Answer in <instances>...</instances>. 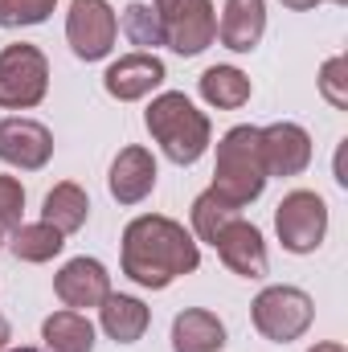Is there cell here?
I'll return each instance as SVG.
<instances>
[{
	"instance_id": "7402d4cb",
	"label": "cell",
	"mask_w": 348,
	"mask_h": 352,
	"mask_svg": "<svg viewBox=\"0 0 348 352\" xmlns=\"http://www.w3.org/2000/svg\"><path fill=\"white\" fill-rule=\"evenodd\" d=\"M230 217H238V209L226 205L213 188H205V192L193 201V234H197L201 242H213V234H217Z\"/></svg>"
},
{
	"instance_id": "9a60e30c",
	"label": "cell",
	"mask_w": 348,
	"mask_h": 352,
	"mask_svg": "<svg viewBox=\"0 0 348 352\" xmlns=\"http://www.w3.org/2000/svg\"><path fill=\"white\" fill-rule=\"evenodd\" d=\"M266 33V0H226L217 37L234 54H250Z\"/></svg>"
},
{
	"instance_id": "30bf717a",
	"label": "cell",
	"mask_w": 348,
	"mask_h": 352,
	"mask_svg": "<svg viewBox=\"0 0 348 352\" xmlns=\"http://www.w3.org/2000/svg\"><path fill=\"white\" fill-rule=\"evenodd\" d=\"M209 246L217 250L221 263L230 266L234 274H242V278H262V274H266V242H262L259 226H250V221H242V217H230V221L213 234Z\"/></svg>"
},
{
	"instance_id": "7c38bea8",
	"label": "cell",
	"mask_w": 348,
	"mask_h": 352,
	"mask_svg": "<svg viewBox=\"0 0 348 352\" xmlns=\"http://www.w3.org/2000/svg\"><path fill=\"white\" fill-rule=\"evenodd\" d=\"M164 78H168L164 62L156 54L140 50V54H123L119 62H111L107 74H102V87H107L111 98H119V102H135V98L152 94Z\"/></svg>"
},
{
	"instance_id": "2e32d148",
	"label": "cell",
	"mask_w": 348,
	"mask_h": 352,
	"mask_svg": "<svg viewBox=\"0 0 348 352\" xmlns=\"http://www.w3.org/2000/svg\"><path fill=\"white\" fill-rule=\"evenodd\" d=\"M98 324H102V332L115 340V344H135L144 332H148V324H152V311L135 299V295H107L102 303H98Z\"/></svg>"
},
{
	"instance_id": "5b68a950",
	"label": "cell",
	"mask_w": 348,
	"mask_h": 352,
	"mask_svg": "<svg viewBox=\"0 0 348 352\" xmlns=\"http://www.w3.org/2000/svg\"><path fill=\"white\" fill-rule=\"evenodd\" d=\"M250 320H254V328L270 344H291V340H299L312 328L316 303L299 287H266L250 303Z\"/></svg>"
},
{
	"instance_id": "44dd1931",
	"label": "cell",
	"mask_w": 348,
	"mask_h": 352,
	"mask_svg": "<svg viewBox=\"0 0 348 352\" xmlns=\"http://www.w3.org/2000/svg\"><path fill=\"white\" fill-rule=\"evenodd\" d=\"M12 254L21 258V263H50V258H58L62 254V246H66V234H58L50 221H21L17 230H12Z\"/></svg>"
},
{
	"instance_id": "9c48e42d",
	"label": "cell",
	"mask_w": 348,
	"mask_h": 352,
	"mask_svg": "<svg viewBox=\"0 0 348 352\" xmlns=\"http://www.w3.org/2000/svg\"><path fill=\"white\" fill-rule=\"evenodd\" d=\"M54 156V135L45 123L37 119H0V160L21 168V173H37L45 168Z\"/></svg>"
},
{
	"instance_id": "4dcf8cb0",
	"label": "cell",
	"mask_w": 348,
	"mask_h": 352,
	"mask_svg": "<svg viewBox=\"0 0 348 352\" xmlns=\"http://www.w3.org/2000/svg\"><path fill=\"white\" fill-rule=\"evenodd\" d=\"M332 4H348V0H332Z\"/></svg>"
},
{
	"instance_id": "484cf974",
	"label": "cell",
	"mask_w": 348,
	"mask_h": 352,
	"mask_svg": "<svg viewBox=\"0 0 348 352\" xmlns=\"http://www.w3.org/2000/svg\"><path fill=\"white\" fill-rule=\"evenodd\" d=\"M25 213V188L17 176H0V230H17Z\"/></svg>"
},
{
	"instance_id": "ffe728a7",
	"label": "cell",
	"mask_w": 348,
	"mask_h": 352,
	"mask_svg": "<svg viewBox=\"0 0 348 352\" xmlns=\"http://www.w3.org/2000/svg\"><path fill=\"white\" fill-rule=\"evenodd\" d=\"M41 340L50 352H94V324L83 311H54L41 324Z\"/></svg>"
},
{
	"instance_id": "277c9868",
	"label": "cell",
	"mask_w": 348,
	"mask_h": 352,
	"mask_svg": "<svg viewBox=\"0 0 348 352\" xmlns=\"http://www.w3.org/2000/svg\"><path fill=\"white\" fill-rule=\"evenodd\" d=\"M152 12L160 21V41L180 58H197L217 37V12L209 0H152Z\"/></svg>"
},
{
	"instance_id": "cb8c5ba5",
	"label": "cell",
	"mask_w": 348,
	"mask_h": 352,
	"mask_svg": "<svg viewBox=\"0 0 348 352\" xmlns=\"http://www.w3.org/2000/svg\"><path fill=\"white\" fill-rule=\"evenodd\" d=\"M58 0H0V25L4 29H25V25H41L50 21Z\"/></svg>"
},
{
	"instance_id": "603a6c76",
	"label": "cell",
	"mask_w": 348,
	"mask_h": 352,
	"mask_svg": "<svg viewBox=\"0 0 348 352\" xmlns=\"http://www.w3.org/2000/svg\"><path fill=\"white\" fill-rule=\"evenodd\" d=\"M123 33L135 41V45H164L160 41V21L152 12V4H127L123 8Z\"/></svg>"
},
{
	"instance_id": "3957f363",
	"label": "cell",
	"mask_w": 348,
	"mask_h": 352,
	"mask_svg": "<svg viewBox=\"0 0 348 352\" xmlns=\"http://www.w3.org/2000/svg\"><path fill=\"white\" fill-rule=\"evenodd\" d=\"M266 164H262V144H259V127L242 123V127H230L217 144V168H213V192L234 205V209H246L250 201H259L262 188H266Z\"/></svg>"
},
{
	"instance_id": "6da1fadb",
	"label": "cell",
	"mask_w": 348,
	"mask_h": 352,
	"mask_svg": "<svg viewBox=\"0 0 348 352\" xmlns=\"http://www.w3.org/2000/svg\"><path fill=\"white\" fill-rule=\"evenodd\" d=\"M201 266L197 238L160 213H144L135 221H127L123 230V274L148 291H164L173 287L180 274H193Z\"/></svg>"
},
{
	"instance_id": "83f0119b",
	"label": "cell",
	"mask_w": 348,
	"mask_h": 352,
	"mask_svg": "<svg viewBox=\"0 0 348 352\" xmlns=\"http://www.w3.org/2000/svg\"><path fill=\"white\" fill-rule=\"evenodd\" d=\"M8 340H12V328H8V320L0 316V352L8 349Z\"/></svg>"
},
{
	"instance_id": "8fae6325",
	"label": "cell",
	"mask_w": 348,
	"mask_h": 352,
	"mask_svg": "<svg viewBox=\"0 0 348 352\" xmlns=\"http://www.w3.org/2000/svg\"><path fill=\"white\" fill-rule=\"evenodd\" d=\"M266 176H299L312 164V135L299 123H270L259 127Z\"/></svg>"
},
{
	"instance_id": "d4e9b609",
	"label": "cell",
	"mask_w": 348,
	"mask_h": 352,
	"mask_svg": "<svg viewBox=\"0 0 348 352\" xmlns=\"http://www.w3.org/2000/svg\"><path fill=\"white\" fill-rule=\"evenodd\" d=\"M320 94L336 107V111H348V58L336 54L320 66Z\"/></svg>"
},
{
	"instance_id": "f1b7e54d",
	"label": "cell",
	"mask_w": 348,
	"mask_h": 352,
	"mask_svg": "<svg viewBox=\"0 0 348 352\" xmlns=\"http://www.w3.org/2000/svg\"><path fill=\"white\" fill-rule=\"evenodd\" d=\"M307 352H345V344H336V340H324V344H316V349Z\"/></svg>"
},
{
	"instance_id": "8992f818",
	"label": "cell",
	"mask_w": 348,
	"mask_h": 352,
	"mask_svg": "<svg viewBox=\"0 0 348 352\" xmlns=\"http://www.w3.org/2000/svg\"><path fill=\"white\" fill-rule=\"evenodd\" d=\"M50 90V62L37 45L17 41L0 50V107L4 111H29Z\"/></svg>"
},
{
	"instance_id": "f546056e",
	"label": "cell",
	"mask_w": 348,
	"mask_h": 352,
	"mask_svg": "<svg viewBox=\"0 0 348 352\" xmlns=\"http://www.w3.org/2000/svg\"><path fill=\"white\" fill-rule=\"evenodd\" d=\"M8 352H37V349H8Z\"/></svg>"
},
{
	"instance_id": "ac0fdd59",
	"label": "cell",
	"mask_w": 348,
	"mask_h": 352,
	"mask_svg": "<svg viewBox=\"0 0 348 352\" xmlns=\"http://www.w3.org/2000/svg\"><path fill=\"white\" fill-rule=\"evenodd\" d=\"M90 217V197L83 184L74 180H62L45 192V205H41V221H50L58 234H78Z\"/></svg>"
},
{
	"instance_id": "4fadbf2b",
	"label": "cell",
	"mask_w": 348,
	"mask_h": 352,
	"mask_svg": "<svg viewBox=\"0 0 348 352\" xmlns=\"http://www.w3.org/2000/svg\"><path fill=\"white\" fill-rule=\"evenodd\" d=\"M54 291L70 311H87L111 295V274L98 258H70L54 274Z\"/></svg>"
},
{
	"instance_id": "e0dca14e",
	"label": "cell",
	"mask_w": 348,
	"mask_h": 352,
	"mask_svg": "<svg viewBox=\"0 0 348 352\" xmlns=\"http://www.w3.org/2000/svg\"><path fill=\"white\" fill-rule=\"evenodd\" d=\"M226 324L205 307H184L173 320V352H221Z\"/></svg>"
},
{
	"instance_id": "d6986e66",
	"label": "cell",
	"mask_w": 348,
	"mask_h": 352,
	"mask_svg": "<svg viewBox=\"0 0 348 352\" xmlns=\"http://www.w3.org/2000/svg\"><path fill=\"white\" fill-rule=\"evenodd\" d=\"M197 90L209 107L217 111H238L250 102V78L238 70V66H209L201 78H197Z\"/></svg>"
},
{
	"instance_id": "7a4b0ae2",
	"label": "cell",
	"mask_w": 348,
	"mask_h": 352,
	"mask_svg": "<svg viewBox=\"0 0 348 352\" xmlns=\"http://www.w3.org/2000/svg\"><path fill=\"white\" fill-rule=\"evenodd\" d=\"M144 123H148L152 140L160 144V152H164L173 164H180V168L197 164V160L209 152V144H213L209 115L197 111L180 90L156 94L152 107H148V115H144Z\"/></svg>"
},
{
	"instance_id": "4316f807",
	"label": "cell",
	"mask_w": 348,
	"mask_h": 352,
	"mask_svg": "<svg viewBox=\"0 0 348 352\" xmlns=\"http://www.w3.org/2000/svg\"><path fill=\"white\" fill-rule=\"evenodd\" d=\"M283 4H287V8H295V12H307V8H316L320 0H283Z\"/></svg>"
},
{
	"instance_id": "5bb4252c",
	"label": "cell",
	"mask_w": 348,
	"mask_h": 352,
	"mask_svg": "<svg viewBox=\"0 0 348 352\" xmlns=\"http://www.w3.org/2000/svg\"><path fill=\"white\" fill-rule=\"evenodd\" d=\"M107 188L119 205H140L152 188H156V160L148 148L131 144L123 148L115 160H111V176H107Z\"/></svg>"
},
{
	"instance_id": "ba28073f",
	"label": "cell",
	"mask_w": 348,
	"mask_h": 352,
	"mask_svg": "<svg viewBox=\"0 0 348 352\" xmlns=\"http://www.w3.org/2000/svg\"><path fill=\"white\" fill-rule=\"evenodd\" d=\"M119 37V16L107 0H70L66 12V41L74 50V58L83 62H102L115 50Z\"/></svg>"
},
{
	"instance_id": "52a82bcc",
	"label": "cell",
	"mask_w": 348,
	"mask_h": 352,
	"mask_svg": "<svg viewBox=\"0 0 348 352\" xmlns=\"http://www.w3.org/2000/svg\"><path fill=\"white\" fill-rule=\"evenodd\" d=\"M274 230H279L283 250L316 254L324 246V234H328V205H324V197L312 192V188L287 192L279 201V209H274Z\"/></svg>"
}]
</instances>
